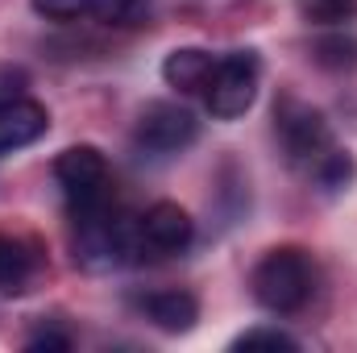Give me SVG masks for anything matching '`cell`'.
I'll return each instance as SVG.
<instances>
[{"label":"cell","mask_w":357,"mask_h":353,"mask_svg":"<svg viewBox=\"0 0 357 353\" xmlns=\"http://www.w3.org/2000/svg\"><path fill=\"white\" fill-rule=\"evenodd\" d=\"M250 287H254V299L266 312L291 316V312H299L312 299V291H316V266L307 258V250L278 246V250H270L266 258L254 266Z\"/></svg>","instance_id":"6da1fadb"},{"label":"cell","mask_w":357,"mask_h":353,"mask_svg":"<svg viewBox=\"0 0 357 353\" xmlns=\"http://www.w3.org/2000/svg\"><path fill=\"white\" fill-rule=\"evenodd\" d=\"M262 84V59L254 50H229L212 63V75L204 84V104L216 121H237L254 108Z\"/></svg>","instance_id":"7a4b0ae2"},{"label":"cell","mask_w":357,"mask_h":353,"mask_svg":"<svg viewBox=\"0 0 357 353\" xmlns=\"http://www.w3.org/2000/svg\"><path fill=\"white\" fill-rule=\"evenodd\" d=\"M274 129H278V142H282L291 167H299V171H307V175H312V171L320 167V158L333 150V129H328V121H324L316 108H307V104H299V100H291V96L278 100V108H274Z\"/></svg>","instance_id":"3957f363"},{"label":"cell","mask_w":357,"mask_h":353,"mask_svg":"<svg viewBox=\"0 0 357 353\" xmlns=\"http://www.w3.org/2000/svg\"><path fill=\"white\" fill-rule=\"evenodd\" d=\"M54 179L75 216L108 208V163L96 146H71L54 158Z\"/></svg>","instance_id":"277c9868"},{"label":"cell","mask_w":357,"mask_h":353,"mask_svg":"<svg viewBox=\"0 0 357 353\" xmlns=\"http://www.w3.org/2000/svg\"><path fill=\"white\" fill-rule=\"evenodd\" d=\"M195 137H199L195 112H191L187 104H175V100H150V104L137 112V125H133L137 150L158 154V158L187 150Z\"/></svg>","instance_id":"5b68a950"},{"label":"cell","mask_w":357,"mask_h":353,"mask_svg":"<svg viewBox=\"0 0 357 353\" xmlns=\"http://www.w3.org/2000/svg\"><path fill=\"white\" fill-rule=\"evenodd\" d=\"M137 237H142V254H183L195 237V220L187 216V208H178L171 200H158L142 212L137 220Z\"/></svg>","instance_id":"8992f818"},{"label":"cell","mask_w":357,"mask_h":353,"mask_svg":"<svg viewBox=\"0 0 357 353\" xmlns=\"http://www.w3.org/2000/svg\"><path fill=\"white\" fill-rule=\"evenodd\" d=\"M46 129H50V112L38 100H25V96L0 100V154L33 146Z\"/></svg>","instance_id":"52a82bcc"},{"label":"cell","mask_w":357,"mask_h":353,"mask_svg":"<svg viewBox=\"0 0 357 353\" xmlns=\"http://www.w3.org/2000/svg\"><path fill=\"white\" fill-rule=\"evenodd\" d=\"M142 312L162 333H187L199 320V303H195L191 291H154V295L142 299Z\"/></svg>","instance_id":"ba28073f"},{"label":"cell","mask_w":357,"mask_h":353,"mask_svg":"<svg viewBox=\"0 0 357 353\" xmlns=\"http://www.w3.org/2000/svg\"><path fill=\"white\" fill-rule=\"evenodd\" d=\"M212 54L199 50V46H183V50H171L167 63H162V80L178 91H204L208 75H212Z\"/></svg>","instance_id":"9c48e42d"},{"label":"cell","mask_w":357,"mask_h":353,"mask_svg":"<svg viewBox=\"0 0 357 353\" xmlns=\"http://www.w3.org/2000/svg\"><path fill=\"white\" fill-rule=\"evenodd\" d=\"M29 274H33V254H29L17 237H4V233H0V291H4V295L25 291Z\"/></svg>","instance_id":"30bf717a"},{"label":"cell","mask_w":357,"mask_h":353,"mask_svg":"<svg viewBox=\"0 0 357 353\" xmlns=\"http://www.w3.org/2000/svg\"><path fill=\"white\" fill-rule=\"evenodd\" d=\"M88 17L129 29V25H142L150 17V0H88Z\"/></svg>","instance_id":"8fae6325"},{"label":"cell","mask_w":357,"mask_h":353,"mask_svg":"<svg viewBox=\"0 0 357 353\" xmlns=\"http://www.w3.org/2000/svg\"><path fill=\"white\" fill-rule=\"evenodd\" d=\"M299 17L307 25H341L357 17V0H299Z\"/></svg>","instance_id":"7c38bea8"},{"label":"cell","mask_w":357,"mask_h":353,"mask_svg":"<svg viewBox=\"0 0 357 353\" xmlns=\"http://www.w3.org/2000/svg\"><path fill=\"white\" fill-rule=\"evenodd\" d=\"M312 54H316V63L328 67V71H354L357 67V38H345V33L324 38V42H316Z\"/></svg>","instance_id":"4fadbf2b"},{"label":"cell","mask_w":357,"mask_h":353,"mask_svg":"<svg viewBox=\"0 0 357 353\" xmlns=\"http://www.w3.org/2000/svg\"><path fill=\"white\" fill-rule=\"evenodd\" d=\"M354 171L357 167H354V158H349V150H337V146H333V150L320 158V167L312 171V179H316L324 191H341V187L354 179Z\"/></svg>","instance_id":"5bb4252c"},{"label":"cell","mask_w":357,"mask_h":353,"mask_svg":"<svg viewBox=\"0 0 357 353\" xmlns=\"http://www.w3.org/2000/svg\"><path fill=\"white\" fill-rule=\"evenodd\" d=\"M233 350H287V353H295L299 341L291 333H282V329H245L233 341Z\"/></svg>","instance_id":"9a60e30c"},{"label":"cell","mask_w":357,"mask_h":353,"mask_svg":"<svg viewBox=\"0 0 357 353\" xmlns=\"http://www.w3.org/2000/svg\"><path fill=\"white\" fill-rule=\"evenodd\" d=\"M29 4H33V13L50 17V21H75L88 13V0H29Z\"/></svg>","instance_id":"2e32d148"},{"label":"cell","mask_w":357,"mask_h":353,"mask_svg":"<svg viewBox=\"0 0 357 353\" xmlns=\"http://www.w3.org/2000/svg\"><path fill=\"white\" fill-rule=\"evenodd\" d=\"M29 350H67V337L46 333V337H33V341H29Z\"/></svg>","instance_id":"e0dca14e"}]
</instances>
